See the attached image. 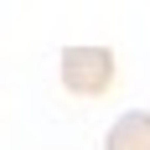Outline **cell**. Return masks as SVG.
I'll return each mask as SVG.
<instances>
[{"label":"cell","mask_w":150,"mask_h":150,"mask_svg":"<svg viewBox=\"0 0 150 150\" xmlns=\"http://www.w3.org/2000/svg\"><path fill=\"white\" fill-rule=\"evenodd\" d=\"M62 83L73 93H104L114 83V52L109 47H67L62 52Z\"/></svg>","instance_id":"6da1fadb"},{"label":"cell","mask_w":150,"mask_h":150,"mask_svg":"<svg viewBox=\"0 0 150 150\" xmlns=\"http://www.w3.org/2000/svg\"><path fill=\"white\" fill-rule=\"evenodd\" d=\"M104 150H150V114L129 109V114L109 129V145Z\"/></svg>","instance_id":"7a4b0ae2"}]
</instances>
